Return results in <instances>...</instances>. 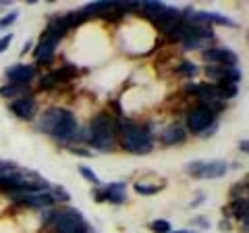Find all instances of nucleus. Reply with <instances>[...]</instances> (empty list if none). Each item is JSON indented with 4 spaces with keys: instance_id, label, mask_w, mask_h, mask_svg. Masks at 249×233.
<instances>
[{
    "instance_id": "21",
    "label": "nucleus",
    "mask_w": 249,
    "mask_h": 233,
    "mask_svg": "<svg viewBox=\"0 0 249 233\" xmlns=\"http://www.w3.org/2000/svg\"><path fill=\"white\" fill-rule=\"evenodd\" d=\"M177 73L178 75H183V77H193L197 73V65L196 63H189V60H187V63H181V67L177 69Z\"/></svg>"
},
{
    "instance_id": "33",
    "label": "nucleus",
    "mask_w": 249,
    "mask_h": 233,
    "mask_svg": "<svg viewBox=\"0 0 249 233\" xmlns=\"http://www.w3.org/2000/svg\"><path fill=\"white\" fill-rule=\"evenodd\" d=\"M93 196H96L98 202H106V194H104L102 190H98V188H96V190H93Z\"/></svg>"
},
{
    "instance_id": "36",
    "label": "nucleus",
    "mask_w": 249,
    "mask_h": 233,
    "mask_svg": "<svg viewBox=\"0 0 249 233\" xmlns=\"http://www.w3.org/2000/svg\"><path fill=\"white\" fill-rule=\"evenodd\" d=\"M218 227H220L222 231H229V229H231V225H229V221H224V219H222V221H220V225H218Z\"/></svg>"
},
{
    "instance_id": "37",
    "label": "nucleus",
    "mask_w": 249,
    "mask_h": 233,
    "mask_svg": "<svg viewBox=\"0 0 249 233\" xmlns=\"http://www.w3.org/2000/svg\"><path fill=\"white\" fill-rule=\"evenodd\" d=\"M241 150H243V152H247V150H249V144H247V139H243V142H241Z\"/></svg>"
},
{
    "instance_id": "35",
    "label": "nucleus",
    "mask_w": 249,
    "mask_h": 233,
    "mask_svg": "<svg viewBox=\"0 0 249 233\" xmlns=\"http://www.w3.org/2000/svg\"><path fill=\"white\" fill-rule=\"evenodd\" d=\"M196 90H197V83H187V85H185V92H187V94H196Z\"/></svg>"
},
{
    "instance_id": "4",
    "label": "nucleus",
    "mask_w": 249,
    "mask_h": 233,
    "mask_svg": "<svg viewBox=\"0 0 249 233\" xmlns=\"http://www.w3.org/2000/svg\"><path fill=\"white\" fill-rule=\"evenodd\" d=\"M50 136L56 139V142H71V139H77V119L71 111H65L62 108V115L58 123L54 125V129L50 131Z\"/></svg>"
},
{
    "instance_id": "6",
    "label": "nucleus",
    "mask_w": 249,
    "mask_h": 233,
    "mask_svg": "<svg viewBox=\"0 0 249 233\" xmlns=\"http://www.w3.org/2000/svg\"><path fill=\"white\" fill-rule=\"evenodd\" d=\"M9 196L19 202L23 206H29V208H50L54 204V198L50 194H23V192H15L9 194Z\"/></svg>"
},
{
    "instance_id": "30",
    "label": "nucleus",
    "mask_w": 249,
    "mask_h": 233,
    "mask_svg": "<svg viewBox=\"0 0 249 233\" xmlns=\"http://www.w3.org/2000/svg\"><path fill=\"white\" fill-rule=\"evenodd\" d=\"M245 192H247V181H245V183H237L235 188H232V192H231V194H232V198L237 200V198L241 196V194H245Z\"/></svg>"
},
{
    "instance_id": "26",
    "label": "nucleus",
    "mask_w": 249,
    "mask_h": 233,
    "mask_svg": "<svg viewBox=\"0 0 249 233\" xmlns=\"http://www.w3.org/2000/svg\"><path fill=\"white\" fill-rule=\"evenodd\" d=\"M201 165H204V160H193V162H189V165L185 167V173H189V175H193V177H197Z\"/></svg>"
},
{
    "instance_id": "34",
    "label": "nucleus",
    "mask_w": 249,
    "mask_h": 233,
    "mask_svg": "<svg viewBox=\"0 0 249 233\" xmlns=\"http://www.w3.org/2000/svg\"><path fill=\"white\" fill-rule=\"evenodd\" d=\"M73 154H77V156H91L93 152H88V150H83V148H73Z\"/></svg>"
},
{
    "instance_id": "18",
    "label": "nucleus",
    "mask_w": 249,
    "mask_h": 233,
    "mask_svg": "<svg viewBox=\"0 0 249 233\" xmlns=\"http://www.w3.org/2000/svg\"><path fill=\"white\" fill-rule=\"evenodd\" d=\"M29 85H21V83H11V85H4L2 90H0V96L2 98H15L23 94V92H27Z\"/></svg>"
},
{
    "instance_id": "39",
    "label": "nucleus",
    "mask_w": 249,
    "mask_h": 233,
    "mask_svg": "<svg viewBox=\"0 0 249 233\" xmlns=\"http://www.w3.org/2000/svg\"><path fill=\"white\" fill-rule=\"evenodd\" d=\"M175 233H196V231H175Z\"/></svg>"
},
{
    "instance_id": "28",
    "label": "nucleus",
    "mask_w": 249,
    "mask_h": 233,
    "mask_svg": "<svg viewBox=\"0 0 249 233\" xmlns=\"http://www.w3.org/2000/svg\"><path fill=\"white\" fill-rule=\"evenodd\" d=\"M54 200H62V202H69V194L62 190V185H56L54 188V196H52Z\"/></svg>"
},
{
    "instance_id": "12",
    "label": "nucleus",
    "mask_w": 249,
    "mask_h": 233,
    "mask_svg": "<svg viewBox=\"0 0 249 233\" xmlns=\"http://www.w3.org/2000/svg\"><path fill=\"white\" fill-rule=\"evenodd\" d=\"M185 137H187L185 136V129H181L178 125H170V127H166L164 131H162L160 142L166 144V146H175V144H183Z\"/></svg>"
},
{
    "instance_id": "5",
    "label": "nucleus",
    "mask_w": 249,
    "mask_h": 233,
    "mask_svg": "<svg viewBox=\"0 0 249 233\" xmlns=\"http://www.w3.org/2000/svg\"><path fill=\"white\" fill-rule=\"evenodd\" d=\"M89 137L91 136H108V137H116V134H119V121L114 119V116L110 113H100L91 119L89 123ZM88 137V139H89Z\"/></svg>"
},
{
    "instance_id": "15",
    "label": "nucleus",
    "mask_w": 249,
    "mask_h": 233,
    "mask_svg": "<svg viewBox=\"0 0 249 233\" xmlns=\"http://www.w3.org/2000/svg\"><path fill=\"white\" fill-rule=\"evenodd\" d=\"M112 9H114V0H108V2H106V0H102V2H91V4H88L83 9V13L88 15V17H89V15H102V17H104V15L110 13Z\"/></svg>"
},
{
    "instance_id": "14",
    "label": "nucleus",
    "mask_w": 249,
    "mask_h": 233,
    "mask_svg": "<svg viewBox=\"0 0 249 233\" xmlns=\"http://www.w3.org/2000/svg\"><path fill=\"white\" fill-rule=\"evenodd\" d=\"M124 185L123 181H116V183H110V185H106L104 188V194H106V200L108 202H112V204H123L124 200Z\"/></svg>"
},
{
    "instance_id": "23",
    "label": "nucleus",
    "mask_w": 249,
    "mask_h": 233,
    "mask_svg": "<svg viewBox=\"0 0 249 233\" xmlns=\"http://www.w3.org/2000/svg\"><path fill=\"white\" fill-rule=\"evenodd\" d=\"M206 75L210 77V79L222 81V77H224V67H220V65H210V67L206 69Z\"/></svg>"
},
{
    "instance_id": "19",
    "label": "nucleus",
    "mask_w": 249,
    "mask_h": 233,
    "mask_svg": "<svg viewBox=\"0 0 249 233\" xmlns=\"http://www.w3.org/2000/svg\"><path fill=\"white\" fill-rule=\"evenodd\" d=\"M77 73V67L73 65H65V67H60L56 73H54V77H56V81H69L71 77H75Z\"/></svg>"
},
{
    "instance_id": "27",
    "label": "nucleus",
    "mask_w": 249,
    "mask_h": 233,
    "mask_svg": "<svg viewBox=\"0 0 249 233\" xmlns=\"http://www.w3.org/2000/svg\"><path fill=\"white\" fill-rule=\"evenodd\" d=\"M17 17H19V13H17V11H13L11 15H6V17H2V19H0V29H4V27L13 25V23L17 21Z\"/></svg>"
},
{
    "instance_id": "38",
    "label": "nucleus",
    "mask_w": 249,
    "mask_h": 233,
    "mask_svg": "<svg viewBox=\"0 0 249 233\" xmlns=\"http://www.w3.org/2000/svg\"><path fill=\"white\" fill-rule=\"evenodd\" d=\"M27 50H31V44H29V42H25V44H23V50H21V52H23V54H25Z\"/></svg>"
},
{
    "instance_id": "10",
    "label": "nucleus",
    "mask_w": 249,
    "mask_h": 233,
    "mask_svg": "<svg viewBox=\"0 0 249 233\" xmlns=\"http://www.w3.org/2000/svg\"><path fill=\"white\" fill-rule=\"evenodd\" d=\"M54 48H56V40H54L48 32H44L40 38V44H37V48H36V58L40 60V63H50L54 58Z\"/></svg>"
},
{
    "instance_id": "2",
    "label": "nucleus",
    "mask_w": 249,
    "mask_h": 233,
    "mask_svg": "<svg viewBox=\"0 0 249 233\" xmlns=\"http://www.w3.org/2000/svg\"><path fill=\"white\" fill-rule=\"evenodd\" d=\"M44 227H54L56 233H89L88 223L83 221V214L75 208L52 213L44 219Z\"/></svg>"
},
{
    "instance_id": "7",
    "label": "nucleus",
    "mask_w": 249,
    "mask_h": 233,
    "mask_svg": "<svg viewBox=\"0 0 249 233\" xmlns=\"http://www.w3.org/2000/svg\"><path fill=\"white\" fill-rule=\"evenodd\" d=\"M152 19H154L156 25H158V27L162 29V32L168 34L170 29H173V27L177 25V23L183 19V15H181V11H177V9H173V6H166V4H164L158 13L154 15Z\"/></svg>"
},
{
    "instance_id": "24",
    "label": "nucleus",
    "mask_w": 249,
    "mask_h": 233,
    "mask_svg": "<svg viewBox=\"0 0 249 233\" xmlns=\"http://www.w3.org/2000/svg\"><path fill=\"white\" fill-rule=\"evenodd\" d=\"M152 231L154 233H170V223L168 221H164V219H158V221H154L152 225Z\"/></svg>"
},
{
    "instance_id": "20",
    "label": "nucleus",
    "mask_w": 249,
    "mask_h": 233,
    "mask_svg": "<svg viewBox=\"0 0 249 233\" xmlns=\"http://www.w3.org/2000/svg\"><path fill=\"white\" fill-rule=\"evenodd\" d=\"M139 6H142V11L147 15V17H154V15L158 13L164 4H162V2H156V0H147V2H142Z\"/></svg>"
},
{
    "instance_id": "3",
    "label": "nucleus",
    "mask_w": 249,
    "mask_h": 233,
    "mask_svg": "<svg viewBox=\"0 0 249 233\" xmlns=\"http://www.w3.org/2000/svg\"><path fill=\"white\" fill-rule=\"evenodd\" d=\"M212 125H216V115L206 104L199 102L193 111L187 113V129L191 134H206Z\"/></svg>"
},
{
    "instance_id": "31",
    "label": "nucleus",
    "mask_w": 249,
    "mask_h": 233,
    "mask_svg": "<svg viewBox=\"0 0 249 233\" xmlns=\"http://www.w3.org/2000/svg\"><path fill=\"white\" fill-rule=\"evenodd\" d=\"M9 171H15V165L13 162H6V160H0V175L9 173Z\"/></svg>"
},
{
    "instance_id": "25",
    "label": "nucleus",
    "mask_w": 249,
    "mask_h": 233,
    "mask_svg": "<svg viewBox=\"0 0 249 233\" xmlns=\"http://www.w3.org/2000/svg\"><path fill=\"white\" fill-rule=\"evenodd\" d=\"M40 85H42L44 90H50V88H54V85H58V81H56V77H54V73H50V75H44L42 77Z\"/></svg>"
},
{
    "instance_id": "16",
    "label": "nucleus",
    "mask_w": 249,
    "mask_h": 233,
    "mask_svg": "<svg viewBox=\"0 0 249 233\" xmlns=\"http://www.w3.org/2000/svg\"><path fill=\"white\" fill-rule=\"evenodd\" d=\"M231 211H232V214H235V219L247 223V219H249V202H247V198H237L235 202H232Z\"/></svg>"
},
{
    "instance_id": "32",
    "label": "nucleus",
    "mask_w": 249,
    "mask_h": 233,
    "mask_svg": "<svg viewBox=\"0 0 249 233\" xmlns=\"http://www.w3.org/2000/svg\"><path fill=\"white\" fill-rule=\"evenodd\" d=\"M193 225H197L201 229H210V223L204 219V216H197V219H193Z\"/></svg>"
},
{
    "instance_id": "29",
    "label": "nucleus",
    "mask_w": 249,
    "mask_h": 233,
    "mask_svg": "<svg viewBox=\"0 0 249 233\" xmlns=\"http://www.w3.org/2000/svg\"><path fill=\"white\" fill-rule=\"evenodd\" d=\"M11 42H13V34H6V36L0 38V54H2L6 48H9Z\"/></svg>"
},
{
    "instance_id": "22",
    "label": "nucleus",
    "mask_w": 249,
    "mask_h": 233,
    "mask_svg": "<svg viewBox=\"0 0 249 233\" xmlns=\"http://www.w3.org/2000/svg\"><path fill=\"white\" fill-rule=\"evenodd\" d=\"M79 173H81V177H83V179H88L89 183H93V185H96V188H98V185H100V179H98V175H96V173H93V171H91L89 167H85V165H81V167H79Z\"/></svg>"
},
{
    "instance_id": "11",
    "label": "nucleus",
    "mask_w": 249,
    "mask_h": 233,
    "mask_svg": "<svg viewBox=\"0 0 249 233\" xmlns=\"http://www.w3.org/2000/svg\"><path fill=\"white\" fill-rule=\"evenodd\" d=\"M227 173V162L224 160H210V162H204L199 169L197 177L199 179H218Z\"/></svg>"
},
{
    "instance_id": "17",
    "label": "nucleus",
    "mask_w": 249,
    "mask_h": 233,
    "mask_svg": "<svg viewBox=\"0 0 249 233\" xmlns=\"http://www.w3.org/2000/svg\"><path fill=\"white\" fill-rule=\"evenodd\" d=\"M164 185H158V183H145V181H137L135 183V192L142 194V196H154V194H158Z\"/></svg>"
},
{
    "instance_id": "13",
    "label": "nucleus",
    "mask_w": 249,
    "mask_h": 233,
    "mask_svg": "<svg viewBox=\"0 0 249 233\" xmlns=\"http://www.w3.org/2000/svg\"><path fill=\"white\" fill-rule=\"evenodd\" d=\"M60 115H62V108H48V111L42 115V121L37 123V129L46 131V134H50V131L54 129V125L58 123Z\"/></svg>"
},
{
    "instance_id": "8",
    "label": "nucleus",
    "mask_w": 249,
    "mask_h": 233,
    "mask_svg": "<svg viewBox=\"0 0 249 233\" xmlns=\"http://www.w3.org/2000/svg\"><path fill=\"white\" fill-rule=\"evenodd\" d=\"M36 75V67L34 65H13L6 69V77L9 81L13 83H21V85H27Z\"/></svg>"
},
{
    "instance_id": "1",
    "label": "nucleus",
    "mask_w": 249,
    "mask_h": 233,
    "mask_svg": "<svg viewBox=\"0 0 249 233\" xmlns=\"http://www.w3.org/2000/svg\"><path fill=\"white\" fill-rule=\"evenodd\" d=\"M119 136H121V146L131 154H150L154 148L152 134L133 121H121Z\"/></svg>"
},
{
    "instance_id": "9",
    "label": "nucleus",
    "mask_w": 249,
    "mask_h": 233,
    "mask_svg": "<svg viewBox=\"0 0 249 233\" xmlns=\"http://www.w3.org/2000/svg\"><path fill=\"white\" fill-rule=\"evenodd\" d=\"M11 111L17 115L19 119L29 121V119H34V115H36V100L31 96H21L11 102Z\"/></svg>"
}]
</instances>
